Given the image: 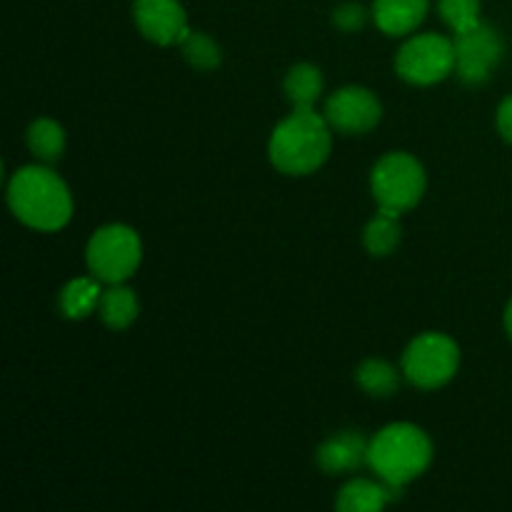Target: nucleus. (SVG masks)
I'll use <instances>...</instances> for the list:
<instances>
[{
	"instance_id": "obj_23",
	"label": "nucleus",
	"mask_w": 512,
	"mask_h": 512,
	"mask_svg": "<svg viewBox=\"0 0 512 512\" xmlns=\"http://www.w3.org/2000/svg\"><path fill=\"white\" fill-rule=\"evenodd\" d=\"M495 123H498L500 138L512 145V95H508V98L498 105V118H495Z\"/></svg>"
},
{
	"instance_id": "obj_13",
	"label": "nucleus",
	"mask_w": 512,
	"mask_h": 512,
	"mask_svg": "<svg viewBox=\"0 0 512 512\" xmlns=\"http://www.w3.org/2000/svg\"><path fill=\"white\" fill-rule=\"evenodd\" d=\"M400 493H403V488H393L380 478H353L340 488L335 508L340 512H378L393 500H398Z\"/></svg>"
},
{
	"instance_id": "obj_24",
	"label": "nucleus",
	"mask_w": 512,
	"mask_h": 512,
	"mask_svg": "<svg viewBox=\"0 0 512 512\" xmlns=\"http://www.w3.org/2000/svg\"><path fill=\"white\" fill-rule=\"evenodd\" d=\"M505 330H508V335L512 340V298H510L508 308H505Z\"/></svg>"
},
{
	"instance_id": "obj_3",
	"label": "nucleus",
	"mask_w": 512,
	"mask_h": 512,
	"mask_svg": "<svg viewBox=\"0 0 512 512\" xmlns=\"http://www.w3.org/2000/svg\"><path fill=\"white\" fill-rule=\"evenodd\" d=\"M433 463L428 433L413 423H390L370 438L368 468L393 488L418 480Z\"/></svg>"
},
{
	"instance_id": "obj_5",
	"label": "nucleus",
	"mask_w": 512,
	"mask_h": 512,
	"mask_svg": "<svg viewBox=\"0 0 512 512\" xmlns=\"http://www.w3.org/2000/svg\"><path fill=\"white\" fill-rule=\"evenodd\" d=\"M143 260V243L130 225L110 223L95 230L85 248L88 270L100 283H125Z\"/></svg>"
},
{
	"instance_id": "obj_14",
	"label": "nucleus",
	"mask_w": 512,
	"mask_h": 512,
	"mask_svg": "<svg viewBox=\"0 0 512 512\" xmlns=\"http://www.w3.org/2000/svg\"><path fill=\"white\" fill-rule=\"evenodd\" d=\"M98 313L110 330H125L138 320L140 303L128 285L113 283L108 290H103Z\"/></svg>"
},
{
	"instance_id": "obj_1",
	"label": "nucleus",
	"mask_w": 512,
	"mask_h": 512,
	"mask_svg": "<svg viewBox=\"0 0 512 512\" xmlns=\"http://www.w3.org/2000/svg\"><path fill=\"white\" fill-rule=\"evenodd\" d=\"M8 205L15 218L40 233H55L73 218V195L45 163L25 165L8 180Z\"/></svg>"
},
{
	"instance_id": "obj_16",
	"label": "nucleus",
	"mask_w": 512,
	"mask_h": 512,
	"mask_svg": "<svg viewBox=\"0 0 512 512\" xmlns=\"http://www.w3.org/2000/svg\"><path fill=\"white\" fill-rule=\"evenodd\" d=\"M285 95L293 103V108H315L325 88V80L320 68L313 63H298L285 75Z\"/></svg>"
},
{
	"instance_id": "obj_21",
	"label": "nucleus",
	"mask_w": 512,
	"mask_h": 512,
	"mask_svg": "<svg viewBox=\"0 0 512 512\" xmlns=\"http://www.w3.org/2000/svg\"><path fill=\"white\" fill-rule=\"evenodd\" d=\"M180 48H183L185 60H188L195 70H203V73L215 70L220 65V60H223L218 43H215L210 35L195 33V30H190V35L183 40Z\"/></svg>"
},
{
	"instance_id": "obj_20",
	"label": "nucleus",
	"mask_w": 512,
	"mask_h": 512,
	"mask_svg": "<svg viewBox=\"0 0 512 512\" xmlns=\"http://www.w3.org/2000/svg\"><path fill=\"white\" fill-rule=\"evenodd\" d=\"M438 13L455 35L475 28L483 20L480 0H438Z\"/></svg>"
},
{
	"instance_id": "obj_7",
	"label": "nucleus",
	"mask_w": 512,
	"mask_h": 512,
	"mask_svg": "<svg viewBox=\"0 0 512 512\" xmlns=\"http://www.w3.org/2000/svg\"><path fill=\"white\" fill-rule=\"evenodd\" d=\"M395 70L410 85H435L455 73V43L440 33H420L403 43Z\"/></svg>"
},
{
	"instance_id": "obj_4",
	"label": "nucleus",
	"mask_w": 512,
	"mask_h": 512,
	"mask_svg": "<svg viewBox=\"0 0 512 512\" xmlns=\"http://www.w3.org/2000/svg\"><path fill=\"white\" fill-rule=\"evenodd\" d=\"M425 188H428V175L423 163L403 150L383 155L370 175V190L378 208L395 210L400 215L413 210L423 200Z\"/></svg>"
},
{
	"instance_id": "obj_6",
	"label": "nucleus",
	"mask_w": 512,
	"mask_h": 512,
	"mask_svg": "<svg viewBox=\"0 0 512 512\" xmlns=\"http://www.w3.org/2000/svg\"><path fill=\"white\" fill-rule=\"evenodd\" d=\"M460 368V348L450 335L423 333L405 348L403 375L420 390H438L455 378Z\"/></svg>"
},
{
	"instance_id": "obj_9",
	"label": "nucleus",
	"mask_w": 512,
	"mask_h": 512,
	"mask_svg": "<svg viewBox=\"0 0 512 512\" xmlns=\"http://www.w3.org/2000/svg\"><path fill=\"white\" fill-rule=\"evenodd\" d=\"M323 115L330 128L338 133L363 135L383 120V105L375 98L373 90L363 85H345L325 100Z\"/></svg>"
},
{
	"instance_id": "obj_22",
	"label": "nucleus",
	"mask_w": 512,
	"mask_h": 512,
	"mask_svg": "<svg viewBox=\"0 0 512 512\" xmlns=\"http://www.w3.org/2000/svg\"><path fill=\"white\" fill-rule=\"evenodd\" d=\"M370 10H365L360 3H343L338 5V8L333 10V23L335 28L345 30V33H355V30H360L365 25V20H368Z\"/></svg>"
},
{
	"instance_id": "obj_2",
	"label": "nucleus",
	"mask_w": 512,
	"mask_h": 512,
	"mask_svg": "<svg viewBox=\"0 0 512 512\" xmlns=\"http://www.w3.org/2000/svg\"><path fill=\"white\" fill-rule=\"evenodd\" d=\"M333 150V128L315 108H293L275 125L268 143L270 163L285 175H310L320 170Z\"/></svg>"
},
{
	"instance_id": "obj_11",
	"label": "nucleus",
	"mask_w": 512,
	"mask_h": 512,
	"mask_svg": "<svg viewBox=\"0 0 512 512\" xmlns=\"http://www.w3.org/2000/svg\"><path fill=\"white\" fill-rule=\"evenodd\" d=\"M370 440L358 430H340L320 443L318 465L328 475L355 473L358 468L368 465Z\"/></svg>"
},
{
	"instance_id": "obj_12",
	"label": "nucleus",
	"mask_w": 512,
	"mask_h": 512,
	"mask_svg": "<svg viewBox=\"0 0 512 512\" xmlns=\"http://www.w3.org/2000/svg\"><path fill=\"white\" fill-rule=\"evenodd\" d=\"M428 10L430 0H373L370 18L378 25L380 33L390 38H403L423 25Z\"/></svg>"
},
{
	"instance_id": "obj_10",
	"label": "nucleus",
	"mask_w": 512,
	"mask_h": 512,
	"mask_svg": "<svg viewBox=\"0 0 512 512\" xmlns=\"http://www.w3.org/2000/svg\"><path fill=\"white\" fill-rule=\"evenodd\" d=\"M135 28L155 45H183L190 35L188 13L180 0H135Z\"/></svg>"
},
{
	"instance_id": "obj_8",
	"label": "nucleus",
	"mask_w": 512,
	"mask_h": 512,
	"mask_svg": "<svg viewBox=\"0 0 512 512\" xmlns=\"http://www.w3.org/2000/svg\"><path fill=\"white\" fill-rule=\"evenodd\" d=\"M455 43V75L465 85L488 83L493 70L498 68L505 55V43L498 30L480 20L475 28L458 33Z\"/></svg>"
},
{
	"instance_id": "obj_18",
	"label": "nucleus",
	"mask_w": 512,
	"mask_h": 512,
	"mask_svg": "<svg viewBox=\"0 0 512 512\" xmlns=\"http://www.w3.org/2000/svg\"><path fill=\"white\" fill-rule=\"evenodd\" d=\"M28 148L40 163H58L65 153V130L58 120L38 118L28 128Z\"/></svg>"
},
{
	"instance_id": "obj_15",
	"label": "nucleus",
	"mask_w": 512,
	"mask_h": 512,
	"mask_svg": "<svg viewBox=\"0 0 512 512\" xmlns=\"http://www.w3.org/2000/svg\"><path fill=\"white\" fill-rule=\"evenodd\" d=\"M403 238V225H400V213L388 208H378L375 218L365 225L363 245L375 258H385L398 248Z\"/></svg>"
},
{
	"instance_id": "obj_17",
	"label": "nucleus",
	"mask_w": 512,
	"mask_h": 512,
	"mask_svg": "<svg viewBox=\"0 0 512 512\" xmlns=\"http://www.w3.org/2000/svg\"><path fill=\"white\" fill-rule=\"evenodd\" d=\"M103 298L100 280L95 278H73L60 290V313L70 320H83L95 313Z\"/></svg>"
},
{
	"instance_id": "obj_19",
	"label": "nucleus",
	"mask_w": 512,
	"mask_h": 512,
	"mask_svg": "<svg viewBox=\"0 0 512 512\" xmlns=\"http://www.w3.org/2000/svg\"><path fill=\"white\" fill-rule=\"evenodd\" d=\"M355 380L370 398H390L400 388V373L380 358H368L355 370Z\"/></svg>"
}]
</instances>
